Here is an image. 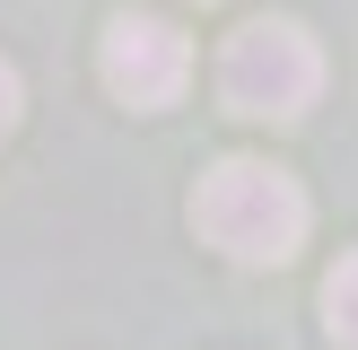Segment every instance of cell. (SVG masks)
<instances>
[{"mask_svg": "<svg viewBox=\"0 0 358 350\" xmlns=\"http://www.w3.org/2000/svg\"><path fill=\"white\" fill-rule=\"evenodd\" d=\"M96 70H105V88H114L122 105L157 114V105H175V97H184V79H192V44L166 27V18H149V9H122L114 27H105V52H96Z\"/></svg>", "mask_w": 358, "mask_h": 350, "instance_id": "cell-3", "label": "cell"}, {"mask_svg": "<svg viewBox=\"0 0 358 350\" xmlns=\"http://www.w3.org/2000/svg\"><path fill=\"white\" fill-rule=\"evenodd\" d=\"M315 88H324V52L297 18H254L219 52V97L245 122H297L315 105Z\"/></svg>", "mask_w": 358, "mask_h": 350, "instance_id": "cell-2", "label": "cell"}, {"mask_svg": "<svg viewBox=\"0 0 358 350\" xmlns=\"http://www.w3.org/2000/svg\"><path fill=\"white\" fill-rule=\"evenodd\" d=\"M9 122H17V70L0 62V132H9Z\"/></svg>", "mask_w": 358, "mask_h": 350, "instance_id": "cell-5", "label": "cell"}, {"mask_svg": "<svg viewBox=\"0 0 358 350\" xmlns=\"http://www.w3.org/2000/svg\"><path fill=\"white\" fill-rule=\"evenodd\" d=\"M324 332H332V350H358V254H341L324 280Z\"/></svg>", "mask_w": 358, "mask_h": 350, "instance_id": "cell-4", "label": "cell"}, {"mask_svg": "<svg viewBox=\"0 0 358 350\" xmlns=\"http://www.w3.org/2000/svg\"><path fill=\"white\" fill-rule=\"evenodd\" d=\"M192 227H201L227 262H289L297 245H306V192L280 167H262V158H227V167H210L201 192H192Z\"/></svg>", "mask_w": 358, "mask_h": 350, "instance_id": "cell-1", "label": "cell"}]
</instances>
